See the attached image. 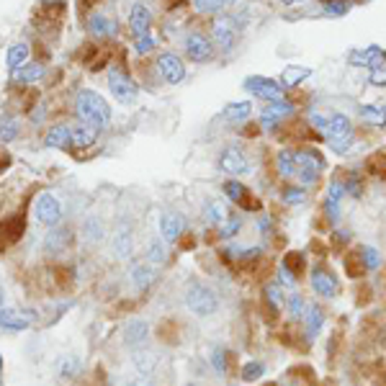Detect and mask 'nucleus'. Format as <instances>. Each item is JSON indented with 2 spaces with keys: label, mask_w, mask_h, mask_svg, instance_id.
<instances>
[{
  "label": "nucleus",
  "mask_w": 386,
  "mask_h": 386,
  "mask_svg": "<svg viewBox=\"0 0 386 386\" xmlns=\"http://www.w3.org/2000/svg\"><path fill=\"white\" fill-rule=\"evenodd\" d=\"M75 111L77 119L83 124L93 126V129H103L111 121V106L98 96L96 90H80L75 98Z\"/></svg>",
  "instance_id": "f257e3e1"
},
{
  "label": "nucleus",
  "mask_w": 386,
  "mask_h": 386,
  "mask_svg": "<svg viewBox=\"0 0 386 386\" xmlns=\"http://www.w3.org/2000/svg\"><path fill=\"white\" fill-rule=\"evenodd\" d=\"M185 307L191 309L196 317H212L219 309V299H216V294L206 283L193 281L191 286L185 289Z\"/></svg>",
  "instance_id": "f03ea898"
},
{
  "label": "nucleus",
  "mask_w": 386,
  "mask_h": 386,
  "mask_svg": "<svg viewBox=\"0 0 386 386\" xmlns=\"http://www.w3.org/2000/svg\"><path fill=\"white\" fill-rule=\"evenodd\" d=\"M322 136L327 139V145L335 152L343 154L347 147L353 145V124H350V119L345 114H332L327 121V132Z\"/></svg>",
  "instance_id": "7ed1b4c3"
},
{
  "label": "nucleus",
  "mask_w": 386,
  "mask_h": 386,
  "mask_svg": "<svg viewBox=\"0 0 386 386\" xmlns=\"http://www.w3.org/2000/svg\"><path fill=\"white\" fill-rule=\"evenodd\" d=\"M294 160H296V178H299V183L304 188L317 183L319 173L325 167V157L317 150H301V152H294Z\"/></svg>",
  "instance_id": "20e7f679"
},
{
  "label": "nucleus",
  "mask_w": 386,
  "mask_h": 386,
  "mask_svg": "<svg viewBox=\"0 0 386 386\" xmlns=\"http://www.w3.org/2000/svg\"><path fill=\"white\" fill-rule=\"evenodd\" d=\"M212 34L216 47L222 49V52H232L234 44H237V39H240V23L232 16H219V19H214Z\"/></svg>",
  "instance_id": "39448f33"
},
{
  "label": "nucleus",
  "mask_w": 386,
  "mask_h": 386,
  "mask_svg": "<svg viewBox=\"0 0 386 386\" xmlns=\"http://www.w3.org/2000/svg\"><path fill=\"white\" fill-rule=\"evenodd\" d=\"M34 216L39 224H47V227H57L62 222V201L52 193H41L34 203Z\"/></svg>",
  "instance_id": "423d86ee"
},
{
  "label": "nucleus",
  "mask_w": 386,
  "mask_h": 386,
  "mask_svg": "<svg viewBox=\"0 0 386 386\" xmlns=\"http://www.w3.org/2000/svg\"><path fill=\"white\" fill-rule=\"evenodd\" d=\"M242 88H245L250 96H258V98H263V101H281V98H283V85L263 75L245 77Z\"/></svg>",
  "instance_id": "0eeeda50"
},
{
  "label": "nucleus",
  "mask_w": 386,
  "mask_h": 386,
  "mask_svg": "<svg viewBox=\"0 0 386 386\" xmlns=\"http://www.w3.org/2000/svg\"><path fill=\"white\" fill-rule=\"evenodd\" d=\"M108 90H111V96L119 101V103H132L136 98V85L134 80L126 75V72H121V70H111L108 72Z\"/></svg>",
  "instance_id": "6e6552de"
},
{
  "label": "nucleus",
  "mask_w": 386,
  "mask_h": 386,
  "mask_svg": "<svg viewBox=\"0 0 386 386\" xmlns=\"http://www.w3.org/2000/svg\"><path fill=\"white\" fill-rule=\"evenodd\" d=\"M183 49L185 54H188V59H193V62H209V59L214 57V41L206 34H201V31H193V34H188L183 41Z\"/></svg>",
  "instance_id": "1a4fd4ad"
},
{
  "label": "nucleus",
  "mask_w": 386,
  "mask_h": 386,
  "mask_svg": "<svg viewBox=\"0 0 386 386\" xmlns=\"http://www.w3.org/2000/svg\"><path fill=\"white\" fill-rule=\"evenodd\" d=\"M291 114H294V103L283 101V98H281V101H268L261 111V126L265 132H273V129H276L283 119H289Z\"/></svg>",
  "instance_id": "9d476101"
},
{
  "label": "nucleus",
  "mask_w": 386,
  "mask_h": 386,
  "mask_svg": "<svg viewBox=\"0 0 386 386\" xmlns=\"http://www.w3.org/2000/svg\"><path fill=\"white\" fill-rule=\"evenodd\" d=\"M219 170L227 175H245L247 170H250V163H247V157H245V152L242 150H237V147H224L222 152H219Z\"/></svg>",
  "instance_id": "9b49d317"
},
{
  "label": "nucleus",
  "mask_w": 386,
  "mask_h": 386,
  "mask_svg": "<svg viewBox=\"0 0 386 386\" xmlns=\"http://www.w3.org/2000/svg\"><path fill=\"white\" fill-rule=\"evenodd\" d=\"M121 343L124 347L129 350H142L147 345V340H150V325H147L145 319H129L124 325V332H121Z\"/></svg>",
  "instance_id": "f8f14e48"
},
{
  "label": "nucleus",
  "mask_w": 386,
  "mask_h": 386,
  "mask_svg": "<svg viewBox=\"0 0 386 386\" xmlns=\"http://www.w3.org/2000/svg\"><path fill=\"white\" fill-rule=\"evenodd\" d=\"M157 70H160V75H163V80L167 83V85H178V83H183L185 80V68L183 62H181V57H175V54H160V59H157Z\"/></svg>",
  "instance_id": "ddd939ff"
},
{
  "label": "nucleus",
  "mask_w": 386,
  "mask_h": 386,
  "mask_svg": "<svg viewBox=\"0 0 386 386\" xmlns=\"http://www.w3.org/2000/svg\"><path fill=\"white\" fill-rule=\"evenodd\" d=\"M312 289L317 296H325V299H335L340 291L338 278L325 268H314L312 270Z\"/></svg>",
  "instance_id": "4468645a"
},
{
  "label": "nucleus",
  "mask_w": 386,
  "mask_h": 386,
  "mask_svg": "<svg viewBox=\"0 0 386 386\" xmlns=\"http://www.w3.org/2000/svg\"><path fill=\"white\" fill-rule=\"evenodd\" d=\"M72 245V230L68 227H52L44 237V252L47 255H62Z\"/></svg>",
  "instance_id": "2eb2a0df"
},
{
  "label": "nucleus",
  "mask_w": 386,
  "mask_h": 386,
  "mask_svg": "<svg viewBox=\"0 0 386 386\" xmlns=\"http://www.w3.org/2000/svg\"><path fill=\"white\" fill-rule=\"evenodd\" d=\"M44 145L49 150H59V152H72L75 145H72V126L68 124H57L54 129H49L47 136H44Z\"/></svg>",
  "instance_id": "dca6fc26"
},
{
  "label": "nucleus",
  "mask_w": 386,
  "mask_h": 386,
  "mask_svg": "<svg viewBox=\"0 0 386 386\" xmlns=\"http://www.w3.org/2000/svg\"><path fill=\"white\" fill-rule=\"evenodd\" d=\"M183 230H185V219L178 212H165L160 216V237L165 242H178Z\"/></svg>",
  "instance_id": "f3484780"
},
{
  "label": "nucleus",
  "mask_w": 386,
  "mask_h": 386,
  "mask_svg": "<svg viewBox=\"0 0 386 386\" xmlns=\"http://www.w3.org/2000/svg\"><path fill=\"white\" fill-rule=\"evenodd\" d=\"M29 325H31V317L26 312L0 307V329H6V332H23Z\"/></svg>",
  "instance_id": "a211bd4d"
},
{
  "label": "nucleus",
  "mask_w": 386,
  "mask_h": 386,
  "mask_svg": "<svg viewBox=\"0 0 386 386\" xmlns=\"http://www.w3.org/2000/svg\"><path fill=\"white\" fill-rule=\"evenodd\" d=\"M150 26H152V13H150L147 6L136 3L134 8H132V13H129V29L139 39V37H150Z\"/></svg>",
  "instance_id": "6ab92c4d"
},
{
  "label": "nucleus",
  "mask_w": 386,
  "mask_h": 386,
  "mask_svg": "<svg viewBox=\"0 0 386 386\" xmlns=\"http://www.w3.org/2000/svg\"><path fill=\"white\" fill-rule=\"evenodd\" d=\"M132 252H134V234H132V227L124 222L114 234V255L119 261H126L132 258Z\"/></svg>",
  "instance_id": "aec40b11"
},
{
  "label": "nucleus",
  "mask_w": 386,
  "mask_h": 386,
  "mask_svg": "<svg viewBox=\"0 0 386 386\" xmlns=\"http://www.w3.org/2000/svg\"><path fill=\"white\" fill-rule=\"evenodd\" d=\"M129 281H132V286H134L136 291H147L154 281H157V273H154V268L147 265V263H134V265L129 268Z\"/></svg>",
  "instance_id": "412c9836"
},
{
  "label": "nucleus",
  "mask_w": 386,
  "mask_h": 386,
  "mask_svg": "<svg viewBox=\"0 0 386 386\" xmlns=\"http://www.w3.org/2000/svg\"><path fill=\"white\" fill-rule=\"evenodd\" d=\"M345 183H340V181H332L327 188V196H325V212H327L329 222H338L340 216V201H343V196H345Z\"/></svg>",
  "instance_id": "4be33fe9"
},
{
  "label": "nucleus",
  "mask_w": 386,
  "mask_h": 386,
  "mask_svg": "<svg viewBox=\"0 0 386 386\" xmlns=\"http://www.w3.org/2000/svg\"><path fill=\"white\" fill-rule=\"evenodd\" d=\"M384 52L378 47H368V49H360V52H353L350 54V62L353 65H360V68H366V70H374L376 65H381L384 62Z\"/></svg>",
  "instance_id": "5701e85b"
},
{
  "label": "nucleus",
  "mask_w": 386,
  "mask_h": 386,
  "mask_svg": "<svg viewBox=\"0 0 386 386\" xmlns=\"http://www.w3.org/2000/svg\"><path fill=\"white\" fill-rule=\"evenodd\" d=\"M98 139V129H93V126L88 124H72V145H75V150H85V147H93Z\"/></svg>",
  "instance_id": "b1692460"
},
{
  "label": "nucleus",
  "mask_w": 386,
  "mask_h": 386,
  "mask_svg": "<svg viewBox=\"0 0 386 386\" xmlns=\"http://www.w3.org/2000/svg\"><path fill=\"white\" fill-rule=\"evenodd\" d=\"M88 29H90L93 37L103 39V37L116 34V23L108 19V16H103V13H90V19H88Z\"/></svg>",
  "instance_id": "393cba45"
},
{
  "label": "nucleus",
  "mask_w": 386,
  "mask_h": 386,
  "mask_svg": "<svg viewBox=\"0 0 386 386\" xmlns=\"http://www.w3.org/2000/svg\"><path fill=\"white\" fill-rule=\"evenodd\" d=\"M304 325H307V338L309 340L317 338L322 325H325V314H322V307H319V304H309L307 317H304Z\"/></svg>",
  "instance_id": "a878e982"
},
{
  "label": "nucleus",
  "mask_w": 386,
  "mask_h": 386,
  "mask_svg": "<svg viewBox=\"0 0 386 386\" xmlns=\"http://www.w3.org/2000/svg\"><path fill=\"white\" fill-rule=\"evenodd\" d=\"M250 114H252L250 101H237V103H230V106L224 108V119L232 121V124H242V121H247Z\"/></svg>",
  "instance_id": "bb28decb"
},
{
  "label": "nucleus",
  "mask_w": 386,
  "mask_h": 386,
  "mask_svg": "<svg viewBox=\"0 0 386 386\" xmlns=\"http://www.w3.org/2000/svg\"><path fill=\"white\" fill-rule=\"evenodd\" d=\"M147 261L152 263V265L167 263V242L163 237H152V240L147 242Z\"/></svg>",
  "instance_id": "cd10ccee"
},
{
  "label": "nucleus",
  "mask_w": 386,
  "mask_h": 386,
  "mask_svg": "<svg viewBox=\"0 0 386 386\" xmlns=\"http://www.w3.org/2000/svg\"><path fill=\"white\" fill-rule=\"evenodd\" d=\"M83 234H85L88 242L101 245V242L106 240V227H103V222H101L98 216H88L85 224H83Z\"/></svg>",
  "instance_id": "c85d7f7f"
},
{
  "label": "nucleus",
  "mask_w": 386,
  "mask_h": 386,
  "mask_svg": "<svg viewBox=\"0 0 386 386\" xmlns=\"http://www.w3.org/2000/svg\"><path fill=\"white\" fill-rule=\"evenodd\" d=\"M134 368L139 371V376H152L154 368H157V358L150 350H134Z\"/></svg>",
  "instance_id": "c756f323"
},
{
  "label": "nucleus",
  "mask_w": 386,
  "mask_h": 386,
  "mask_svg": "<svg viewBox=\"0 0 386 386\" xmlns=\"http://www.w3.org/2000/svg\"><path fill=\"white\" fill-rule=\"evenodd\" d=\"M206 219L212 224H224L230 219V209H227V203H222V199H214V201L206 203Z\"/></svg>",
  "instance_id": "7c9ffc66"
},
{
  "label": "nucleus",
  "mask_w": 386,
  "mask_h": 386,
  "mask_svg": "<svg viewBox=\"0 0 386 386\" xmlns=\"http://www.w3.org/2000/svg\"><path fill=\"white\" fill-rule=\"evenodd\" d=\"M44 77V68L41 65H21L19 70H13V80L16 83H37Z\"/></svg>",
  "instance_id": "2f4dec72"
},
{
  "label": "nucleus",
  "mask_w": 386,
  "mask_h": 386,
  "mask_svg": "<svg viewBox=\"0 0 386 386\" xmlns=\"http://www.w3.org/2000/svg\"><path fill=\"white\" fill-rule=\"evenodd\" d=\"M26 57H29V44L19 41V44H13V47L8 49V54H6V65H8L10 70H19L21 65L26 62Z\"/></svg>",
  "instance_id": "473e14b6"
},
{
  "label": "nucleus",
  "mask_w": 386,
  "mask_h": 386,
  "mask_svg": "<svg viewBox=\"0 0 386 386\" xmlns=\"http://www.w3.org/2000/svg\"><path fill=\"white\" fill-rule=\"evenodd\" d=\"M209 360H212V368H214V374H216V376H222V378L227 376V371H230V353H227L222 345L214 347Z\"/></svg>",
  "instance_id": "72a5a7b5"
},
{
  "label": "nucleus",
  "mask_w": 386,
  "mask_h": 386,
  "mask_svg": "<svg viewBox=\"0 0 386 386\" xmlns=\"http://www.w3.org/2000/svg\"><path fill=\"white\" fill-rule=\"evenodd\" d=\"M276 165H278V173L283 178H294L296 175V160H294V152L291 150H281L276 154Z\"/></svg>",
  "instance_id": "f704fd0d"
},
{
  "label": "nucleus",
  "mask_w": 386,
  "mask_h": 386,
  "mask_svg": "<svg viewBox=\"0 0 386 386\" xmlns=\"http://www.w3.org/2000/svg\"><path fill=\"white\" fill-rule=\"evenodd\" d=\"M286 312H289L291 319H304L307 317V301H304V296H299V294H289L286 296Z\"/></svg>",
  "instance_id": "c9c22d12"
},
{
  "label": "nucleus",
  "mask_w": 386,
  "mask_h": 386,
  "mask_svg": "<svg viewBox=\"0 0 386 386\" xmlns=\"http://www.w3.org/2000/svg\"><path fill=\"white\" fill-rule=\"evenodd\" d=\"M240 376H242V381H247V384L258 381V378L265 376V363H263V360H247V363H242Z\"/></svg>",
  "instance_id": "e433bc0d"
},
{
  "label": "nucleus",
  "mask_w": 386,
  "mask_h": 386,
  "mask_svg": "<svg viewBox=\"0 0 386 386\" xmlns=\"http://www.w3.org/2000/svg\"><path fill=\"white\" fill-rule=\"evenodd\" d=\"M309 75H312V70H307V68H286L283 70V77H281V85L296 88L301 80H307Z\"/></svg>",
  "instance_id": "4c0bfd02"
},
{
  "label": "nucleus",
  "mask_w": 386,
  "mask_h": 386,
  "mask_svg": "<svg viewBox=\"0 0 386 386\" xmlns=\"http://www.w3.org/2000/svg\"><path fill=\"white\" fill-rule=\"evenodd\" d=\"M358 258H360V265L366 270H376L381 265V255H378L376 247H371V245H363L360 250H358Z\"/></svg>",
  "instance_id": "58836bf2"
},
{
  "label": "nucleus",
  "mask_w": 386,
  "mask_h": 386,
  "mask_svg": "<svg viewBox=\"0 0 386 386\" xmlns=\"http://www.w3.org/2000/svg\"><path fill=\"white\" fill-rule=\"evenodd\" d=\"M77 371H80V358H75V356L59 358V363H57L59 378H75Z\"/></svg>",
  "instance_id": "ea45409f"
},
{
  "label": "nucleus",
  "mask_w": 386,
  "mask_h": 386,
  "mask_svg": "<svg viewBox=\"0 0 386 386\" xmlns=\"http://www.w3.org/2000/svg\"><path fill=\"white\" fill-rule=\"evenodd\" d=\"M360 119H363L366 124L381 126V124H386V111L378 106H368V103H363V106H360Z\"/></svg>",
  "instance_id": "a19ab883"
},
{
  "label": "nucleus",
  "mask_w": 386,
  "mask_h": 386,
  "mask_svg": "<svg viewBox=\"0 0 386 386\" xmlns=\"http://www.w3.org/2000/svg\"><path fill=\"white\" fill-rule=\"evenodd\" d=\"M19 132H21L19 119H13V116H8V119H0V142H10V139H16Z\"/></svg>",
  "instance_id": "79ce46f5"
},
{
  "label": "nucleus",
  "mask_w": 386,
  "mask_h": 386,
  "mask_svg": "<svg viewBox=\"0 0 386 386\" xmlns=\"http://www.w3.org/2000/svg\"><path fill=\"white\" fill-rule=\"evenodd\" d=\"M265 301H268L273 309H283L286 307V296H283V289H281V283H268L265 286Z\"/></svg>",
  "instance_id": "37998d69"
},
{
  "label": "nucleus",
  "mask_w": 386,
  "mask_h": 386,
  "mask_svg": "<svg viewBox=\"0 0 386 386\" xmlns=\"http://www.w3.org/2000/svg\"><path fill=\"white\" fill-rule=\"evenodd\" d=\"M224 193H227V199L234 203H245V199H247V188L240 183V181H227L224 183Z\"/></svg>",
  "instance_id": "c03bdc74"
},
{
  "label": "nucleus",
  "mask_w": 386,
  "mask_h": 386,
  "mask_svg": "<svg viewBox=\"0 0 386 386\" xmlns=\"http://www.w3.org/2000/svg\"><path fill=\"white\" fill-rule=\"evenodd\" d=\"M283 203H289V206H301V203L307 201V193H304V185H291V188H283Z\"/></svg>",
  "instance_id": "a18cd8bd"
},
{
  "label": "nucleus",
  "mask_w": 386,
  "mask_h": 386,
  "mask_svg": "<svg viewBox=\"0 0 386 386\" xmlns=\"http://www.w3.org/2000/svg\"><path fill=\"white\" fill-rule=\"evenodd\" d=\"M322 8L327 16H345L347 10L353 8L350 0H322Z\"/></svg>",
  "instance_id": "49530a36"
},
{
  "label": "nucleus",
  "mask_w": 386,
  "mask_h": 386,
  "mask_svg": "<svg viewBox=\"0 0 386 386\" xmlns=\"http://www.w3.org/2000/svg\"><path fill=\"white\" fill-rule=\"evenodd\" d=\"M242 230V216L240 214H230V219L224 224H219V234H222L224 240H230V237H234L237 232Z\"/></svg>",
  "instance_id": "de8ad7c7"
},
{
  "label": "nucleus",
  "mask_w": 386,
  "mask_h": 386,
  "mask_svg": "<svg viewBox=\"0 0 386 386\" xmlns=\"http://www.w3.org/2000/svg\"><path fill=\"white\" fill-rule=\"evenodd\" d=\"M278 283L283 286V289H294V286H296V273H294L286 263L278 268Z\"/></svg>",
  "instance_id": "09e8293b"
},
{
  "label": "nucleus",
  "mask_w": 386,
  "mask_h": 386,
  "mask_svg": "<svg viewBox=\"0 0 386 386\" xmlns=\"http://www.w3.org/2000/svg\"><path fill=\"white\" fill-rule=\"evenodd\" d=\"M193 6L199 13H219L222 10V0H193Z\"/></svg>",
  "instance_id": "8fccbe9b"
},
{
  "label": "nucleus",
  "mask_w": 386,
  "mask_h": 386,
  "mask_svg": "<svg viewBox=\"0 0 386 386\" xmlns=\"http://www.w3.org/2000/svg\"><path fill=\"white\" fill-rule=\"evenodd\" d=\"M371 83H374V85H386V59L371 70Z\"/></svg>",
  "instance_id": "3c124183"
},
{
  "label": "nucleus",
  "mask_w": 386,
  "mask_h": 386,
  "mask_svg": "<svg viewBox=\"0 0 386 386\" xmlns=\"http://www.w3.org/2000/svg\"><path fill=\"white\" fill-rule=\"evenodd\" d=\"M134 49H136V54H147L150 49H154V39L152 37H139L134 41Z\"/></svg>",
  "instance_id": "603ef678"
},
{
  "label": "nucleus",
  "mask_w": 386,
  "mask_h": 386,
  "mask_svg": "<svg viewBox=\"0 0 386 386\" xmlns=\"http://www.w3.org/2000/svg\"><path fill=\"white\" fill-rule=\"evenodd\" d=\"M258 227H261V232H270V219H268V216H261V219H258Z\"/></svg>",
  "instance_id": "864d4df0"
},
{
  "label": "nucleus",
  "mask_w": 386,
  "mask_h": 386,
  "mask_svg": "<svg viewBox=\"0 0 386 386\" xmlns=\"http://www.w3.org/2000/svg\"><path fill=\"white\" fill-rule=\"evenodd\" d=\"M111 386H136L134 381H129V378H119V381H114Z\"/></svg>",
  "instance_id": "5fc2aeb1"
},
{
  "label": "nucleus",
  "mask_w": 386,
  "mask_h": 386,
  "mask_svg": "<svg viewBox=\"0 0 386 386\" xmlns=\"http://www.w3.org/2000/svg\"><path fill=\"white\" fill-rule=\"evenodd\" d=\"M283 6H294V3H301V0H281Z\"/></svg>",
  "instance_id": "6e6d98bb"
},
{
  "label": "nucleus",
  "mask_w": 386,
  "mask_h": 386,
  "mask_svg": "<svg viewBox=\"0 0 386 386\" xmlns=\"http://www.w3.org/2000/svg\"><path fill=\"white\" fill-rule=\"evenodd\" d=\"M224 6H234V3H237V0H222Z\"/></svg>",
  "instance_id": "4d7b16f0"
},
{
  "label": "nucleus",
  "mask_w": 386,
  "mask_h": 386,
  "mask_svg": "<svg viewBox=\"0 0 386 386\" xmlns=\"http://www.w3.org/2000/svg\"><path fill=\"white\" fill-rule=\"evenodd\" d=\"M183 386H201V384H196V381H188V384H183Z\"/></svg>",
  "instance_id": "13d9d810"
},
{
  "label": "nucleus",
  "mask_w": 386,
  "mask_h": 386,
  "mask_svg": "<svg viewBox=\"0 0 386 386\" xmlns=\"http://www.w3.org/2000/svg\"><path fill=\"white\" fill-rule=\"evenodd\" d=\"M0 374H3V358H0Z\"/></svg>",
  "instance_id": "bf43d9fd"
},
{
  "label": "nucleus",
  "mask_w": 386,
  "mask_h": 386,
  "mask_svg": "<svg viewBox=\"0 0 386 386\" xmlns=\"http://www.w3.org/2000/svg\"><path fill=\"white\" fill-rule=\"evenodd\" d=\"M281 386H294V384H281Z\"/></svg>",
  "instance_id": "052dcab7"
}]
</instances>
